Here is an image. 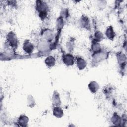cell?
I'll return each mask as SVG.
<instances>
[{"label":"cell","instance_id":"6da1fadb","mask_svg":"<svg viewBox=\"0 0 127 127\" xmlns=\"http://www.w3.org/2000/svg\"><path fill=\"white\" fill-rule=\"evenodd\" d=\"M36 7L39 13V16L43 17H45L46 16L48 8L46 3L43 1H37Z\"/></svg>","mask_w":127,"mask_h":127},{"label":"cell","instance_id":"7a4b0ae2","mask_svg":"<svg viewBox=\"0 0 127 127\" xmlns=\"http://www.w3.org/2000/svg\"><path fill=\"white\" fill-rule=\"evenodd\" d=\"M6 39L9 44L11 47H15L17 44V39L16 36L13 32H9L6 36Z\"/></svg>","mask_w":127,"mask_h":127},{"label":"cell","instance_id":"3957f363","mask_svg":"<svg viewBox=\"0 0 127 127\" xmlns=\"http://www.w3.org/2000/svg\"><path fill=\"white\" fill-rule=\"evenodd\" d=\"M63 62L68 66L72 65L74 64V58L72 55L67 54L63 56Z\"/></svg>","mask_w":127,"mask_h":127},{"label":"cell","instance_id":"277c9868","mask_svg":"<svg viewBox=\"0 0 127 127\" xmlns=\"http://www.w3.org/2000/svg\"><path fill=\"white\" fill-rule=\"evenodd\" d=\"M23 50L27 53L30 54L34 50V46L33 44L30 42L28 40H26L23 45Z\"/></svg>","mask_w":127,"mask_h":127},{"label":"cell","instance_id":"5b68a950","mask_svg":"<svg viewBox=\"0 0 127 127\" xmlns=\"http://www.w3.org/2000/svg\"><path fill=\"white\" fill-rule=\"evenodd\" d=\"M106 54L102 51H100L98 52L95 53L94 55L93 56V61L96 62H99L103 60L106 56Z\"/></svg>","mask_w":127,"mask_h":127},{"label":"cell","instance_id":"8992f818","mask_svg":"<svg viewBox=\"0 0 127 127\" xmlns=\"http://www.w3.org/2000/svg\"><path fill=\"white\" fill-rule=\"evenodd\" d=\"M49 48V44L48 42L43 41L40 42L38 45V49L41 52H45Z\"/></svg>","mask_w":127,"mask_h":127},{"label":"cell","instance_id":"52a82bcc","mask_svg":"<svg viewBox=\"0 0 127 127\" xmlns=\"http://www.w3.org/2000/svg\"><path fill=\"white\" fill-rule=\"evenodd\" d=\"M88 88L91 92L93 93H95L99 89V85L96 82L91 81L88 84Z\"/></svg>","mask_w":127,"mask_h":127},{"label":"cell","instance_id":"ba28073f","mask_svg":"<svg viewBox=\"0 0 127 127\" xmlns=\"http://www.w3.org/2000/svg\"><path fill=\"white\" fill-rule=\"evenodd\" d=\"M55 62L56 61L55 58L52 56H49L47 57L45 60V63L49 67L53 66L55 64Z\"/></svg>","mask_w":127,"mask_h":127},{"label":"cell","instance_id":"9c48e42d","mask_svg":"<svg viewBox=\"0 0 127 127\" xmlns=\"http://www.w3.org/2000/svg\"><path fill=\"white\" fill-rule=\"evenodd\" d=\"M77 65L79 69H83L86 66V62L84 59L78 58L77 59Z\"/></svg>","mask_w":127,"mask_h":127},{"label":"cell","instance_id":"30bf717a","mask_svg":"<svg viewBox=\"0 0 127 127\" xmlns=\"http://www.w3.org/2000/svg\"><path fill=\"white\" fill-rule=\"evenodd\" d=\"M106 36L110 40L113 39V38L115 37V34L112 26H109L107 28L106 31Z\"/></svg>","mask_w":127,"mask_h":127},{"label":"cell","instance_id":"8fae6325","mask_svg":"<svg viewBox=\"0 0 127 127\" xmlns=\"http://www.w3.org/2000/svg\"><path fill=\"white\" fill-rule=\"evenodd\" d=\"M53 114L55 116L58 118H60L63 116L64 113L63 111L61 108L58 106H56L53 110Z\"/></svg>","mask_w":127,"mask_h":127},{"label":"cell","instance_id":"7c38bea8","mask_svg":"<svg viewBox=\"0 0 127 127\" xmlns=\"http://www.w3.org/2000/svg\"><path fill=\"white\" fill-rule=\"evenodd\" d=\"M53 104L55 105L56 106H58L59 105H60L61 102H60V98L59 97V95L56 92H55L53 94Z\"/></svg>","mask_w":127,"mask_h":127},{"label":"cell","instance_id":"4fadbf2b","mask_svg":"<svg viewBox=\"0 0 127 127\" xmlns=\"http://www.w3.org/2000/svg\"><path fill=\"white\" fill-rule=\"evenodd\" d=\"M80 24L83 27L87 28L89 25V22L88 18L85 16H82L80 19Z\"/></svg>","mask_w":127,"mask_h":127},{"label":"cell","instance_id":"5bb4252c","mask_svg":"<svg viewBox=\"0 0 127 127\" xmlns=\"http://www.w3.org/2000/svg\"><path fill=\"white\" fill-rule=\"evenodd\" d=\"M44 36L46 40H51L53 39V38L54 37V34L52 31H51L50 30H48L47 31L45 32Z\"/></svg>","mask_w":127,"mask_h":127},{"label":"cell","instance_id":"9a60e30c","mask_svg":"<svg viewBox=\"0 0 127 127\" xmlns=\"http://www.w3.org/2000/svg\"><path fill=\"white\" fill-rule=\"evenodd\" d=\"M28 121V118L25 116H21L18 119V123L22 126H24Z\"/></svg>","mask_w":127,"mask_h":127},{"label":"cell","instance_id":"2e32d148","mask_svg":"<svg viewBox=\"0 0 127 127\" xmlns=\"http://www.w3.org/2000/svg\"><path fill=\"white\" fill-rule=\"evenodd\" d=\"M92 50L94 51V53H96V52H98L101 51V46L100 45V44L97 43V42H95L94 43H93L92 45Z\"/></svg>","mask_w":127,"mask_h":127},{"label":"cell","instance_id":"e0dca14e","mask_svg":"<svg viewBox=\"0 0 127 127\" xmlns=\"http://www.w3.org/2000/svg\"><path fill=\"white\" fill-rule=\"evenodd\" d=\"M95 39L96 41H99L101 40V39L103 38V35L102 33L100 31H97L94 35Z\"/></svg>","mask_w":127,"mask_h":127}]
</instances>
